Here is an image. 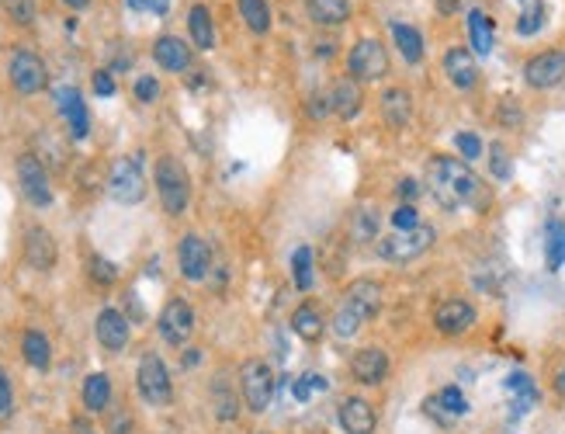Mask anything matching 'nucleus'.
Listing matches in <instances>:
<instances>
[{"label": "nucleus", "instance_id": "43", "mask_svg": "<svg viewBox=\"0 0 565 434\" xmlns=\"http://www.w3.org/2000/svg\"><path fill=\"white\" fill-rule=\"evenodd\" d=\"M489 157H493V174H497L499 181H506L510 178V157H506V150L499 143H493L489 146Z\"/></svg>", "mask_w": 565, "mask_h": 434}, {"label": "nucleus", "instance_id": "6", "mask_svg": "<svg viewBox=\"0 0 565 434\" xmlns=\"http://www.w3.org/2000/svg\"><path fill=\"white\" fill-rule=\"evenodd\" d=\"M240 389H243V400L253 413H264L274 400V372L268 362L260 358H250L240 368Z\"/></svg>", "mask_w": 565, "mask_h": 434}, {"label": "nucleus", "instance_id": "8", "mask_svg": "<svg viewBox=\"0 0 565 434\" xmlns=\"http://www.w3.org/2000/svg\"><path fill=\"white\" fill-rule=\"evenodd\" d=\"M7 73H11V84H14L18 94H39V91H46V84H49L46 63H42L35 52H28V49H18V52L11 56Z\"/></svg>", "mask_w": 565, "mask_h": 434}, {"label": "nucleus", "instance_id": "12", "mask_svg": "<svg viewBox=\"0 0 565 434\" xmlns=\"http://www.w3.org/2000/svg\"><path fill=\"white\" fill-rule=\"evenodd\" d=\"M178 264H181V274L187 282H202L205 274H208L212 251H208V244H205L198 233L181 236V244H178Z\"/></svg>", "mask_w": 565, "mask_h": 434}, {"label": "nucleus", "instance_id": "33", "mask_svg": "<svg viewBox=\"0 0 565 434\" xmlns=\"http://www.w3.org/2000/svg\"><path fill=\"white\" fill-rule=\"evenodd\" d=\"M520 14H517V35L531 39L538 35L544 24V0H517Z\"/></svg>", "mask_w": 565, "mask_h": 434}, {"label": "nucleus", "instance_id": "39", "mask_svg": "<svg viewBox=\"0 0 565 434\" xmlns=\"http://www.w3.org/2000/svg\"><path fill=\"white\" fill-rule=\"evenodd\" d=\"M454 146H458V153L465 157V163L482 157V139L475 136V133H458V136H454Z\"/></svg>", "mask_w": 565, "mask_h": 434}, {"label": "nucleus", "instance_id": "34", "mask_svg": "<svg viewBox=\"0 0 565 434\" xmlns=\"http://www.w3.org/2000/svg\"><path fill=\"white\" fill-rule=\"evenodd\" d=\"M544 261L551 272H559L565 264V223H551L548 226V240H544Z\"/></svg>", "mask_w": 565, "mask_h": 434}, {"label": "nucleus", "instance_id": "38", "mask_svg": "<svg viewBox=\"0 0 565 434\" xmlns=\"http://www.w3.org/2000/svg\"><path fill=\"white\" fill-rule=\"evenodd\" d=\"M4 11H7L11 22L22 24V28L35 22V0H4Z\"/></svg>", "mask_w": 565, "mask_h": 434}, {"label": "nucleus", "instance_id": "9", "mask_svg": "<svg viewBox=\"0 0 565 434\" xmlns=\"http://www.w3.org/2000/svg\"><path fill=\"white\" fill-rule=\"evenodd\" d=\"M524 80H527L534 91H551V88L565 84V52L548 49V52L531 56L527 67H524Z\"/></svg>", "mask_w": 565, "mask_h": 434}, {"label": "nucleus", "instance_id": "13", "mask_svg": "<svg viewBox=\"0 0 565 434\" xmlns=\"http://www.w3.org/2000/svg\"><path fill=\"white\" fill-rule=\"evenodd\" d=\"M475 323V306L465 299H444L437 309H433V327L444 334V337H458L465 330H472Z\"/></svg>", "mask_w": 565, "mask_h": 434}, {"label": "nucleus", "instance_id": "36", "mask_svg": "<svg viewBox=\"0 0 565 434\" xmlns=\"http://www.w3.org/2000/svg\"><path fill=\"white\" fill-rule=\"evenodd\" d=\"M212 403H215V413H219L223 420H232V417L240 413V407H236V396L226 389V379H219V383L212 386Z\"/></svg>", "mask_w": 565, "mask_h": 434}, {"label": "nucleus", "instance_id": "16", "mask_svg": "<svg viewBox=\"0 0 565 434\" xmlns=\"http://www.w3.org/2000/svg\"><path fill=\"white\" fill-rule=\"evenodd\" d=\"M340 428L347 434H375V424H378V413L375 407L361 400V396H347L343 403H340Z\"/></svg>", "mask_w": 565, "mask_h": 434}, {"label": "nucleus", "instance_id": "51", "mask_svg": "<svg viewBox=\"0 0 565 434\" xmlns=\"http://www.w3.org/2000/svg\"><path fill=\"white\" fill-rule=\"evenodd\" d=\"M433 4H437V11H441V14H454L461 0H433Z\"/></svg>", "mask_w": 565, "mask_h": 434}, {"label": "nucleus", "instance_id": "4", "mask_svg": "<svg viewBox=\"0 0 565 434\" xmlns=\"http://www.w3.org/2000/svg\"><path fill=\"white\" fill-rule=\"evenodd\" d=\"M136 386H139V396L150 403V407H167L170 400H174V386H170V372L163 365V358L159 355H142V362H139V372H136Z\"/></svg>", "mask_w": 565, "mask_h": 434}, {"label": "nucleus", "instance_id": "44", "mask_svg": "<svg viewBox=\"0 0 565 434\" xmlns=\"http://www.w3.org/2000/svg\"><path fill=\"white\" fill-rule=\"evenodd\" d=\"M136 97L142 101V105H150V101H157L159 97V84L157 77H139L136 80Z\"/></svg>", "mask_w": 565, "mask_h": 434}, {"label": "nucleus", "instance_id": "14", "mask_svg": "<svg viewBox=\"0 0 565 434\" xmlns=\"http://www.w3.org/2000/svg\"><path fill=\"white\" fill-rule=\"evenodd\" d=\"M343 306H351V309L368 323L371 317H378V309H382V285L371 282V278L351 282V289L343 292Z\"/></svg>", "mask_w": 565, "mask_h": 434}, {"label": "nucleus", "instance_id": "50", "mask_svg": "<svg viewBox=\"0 0 565 434\" xmlns=\"http://www.w3.org/2000/svg\"><path fill=\"white\" fill-rule=\"evenodd\" d=\"M108 431L112 434H132V417H129V413H114L112 424H108Z\"/></svg>", "mask_w": 565, "mask_h": 434}, {"label": "nucleus", "instance_id": "26", "mask_svg": "<svg viewBox=\"0 0 565 434\" xmlns=\"http://www.w3.org/2000/svg\"><path fill=\"white\" fill-rule=\"evenodd\" d=\"M187 32H191V42L202 49V52L215 49V24H212V11L205 4H195L187 11Z\"/></svg>", "mask_w": 565, "mask_h": 434}, {"label": "nucleus", "instance_id": "27", "mask_svg": "<svg viewBox=\"0 0 565 434\" xmlns=\"http://www.w3.org/2000/svg\"><path fill=\"white\" fill-rule=\"evenodd\" d=\"M22 355H24V362L32 368H39V372H46V368L52 365V344H49V337L42 330H24Z\"/></svg>", "mask_w": 565, "mask_h": 434}, {"label": "nucleus", "instance_id": "41", "mask_svg": "<svg viewBox=\"0 0 565 434\" xmlns=\"http://www.w3.org/2000/svg\"><path fill=\"white\" fill-rule=\"evenodd\" d=\"M392 226L396 229H413V226H420V212H416V206H403L392 212Z\"/></svg>", "mask_w": 565, "mask_h": 434}, {"label": "nucleus", "instance_id": "28", "mask_svg": "<svg viewBox=\"0 0 565 434\" xmlns=\"http://www.w3.org/2000/svg\"><path fill=\"white\" fill-rule=\"evenodd\" d=\"M292 330L302 341H319L323 330H326V320H323V313H319L313 302H302L292 313Z\"/></svg>", "mask_w": 565, "mask_h": 434}, {"label": "nucleus", "instance_id": "37", "mask_svg": "<svg viewBox=\"0 0 565 434\" xmlns=\"http://www.w3.org/2000/svg\"><path fill=\"white\" fill-rule=\"evenodd\" d=\"M361 317L351 309V306H343L340 302V309H337V317H333V330H337V337H354L358 330H361Z\"/></svg>", "mask_w": 565, "mask_h": 434}, {"label": "nucleus", "instance_id": "2", "mask_svg": "<svg viewBox=\"0 0 565 434\" xmlns=\"http://www.w3.org/2000/svg\"><path fill=\"white\" fill-rule=\"evenodd\" d=\"M157 191L167 216H184L191 202V174L178 157H159L157 161Z\"/></svg>", "mask_w": 565, "mask_h": 434}, {"label": "nucleus", "instance_id": "32", "mask_svg": "<svg viewBox=\"0 0 565 434\" xmlns=\"http://www.w3.org/2000/svg\"><path fill=\"white\" fill-rule=\"evenodd\" d=\"M236 7H240V18L247 22L253 35H268L271 32V7H268V0H236Z\"/></svg>", "mask_w": 565, "mask_h": 434}, {"label": "nucleus", "instance_id": "45", "mask_svg": "<svg viewBox=\"0 0 565 434\" xmlns=\"http://www.w3.org/2000/svg\"><path fill=\"white\" fill-rule=\"evenodd\" d=\"M129 7H132V11H142V14L163 18V14L170 11V0H129Z\"/></svg>", "mask_w": 565, "mask_h": 434}, {"label": "nucleus", "instance_id": "25", "mask_svg": "<svg viewBox=\"0 0 565 434\" xmlns=\"http://www.w3.org/2000/svg\"><path fill=\"white\" fill-rule=\"evenodd\" d=\"M351 0H305V14L316 24L337 28V24L351 22Z\"/></svg>", "mask_w": 565, "mask_h": 434}, {"label": "nucleus", "instance_id": "21", "mask_svg": "<svg viewBox=\"0 0 565 434\" xmlns=\"http://www.w3.org/2000/svg\"><path fill=\"white\" fill-rule=\"evenodd\" d=\"M153 60L170 73H184L191 67V49L184 46V39H178V35H159L153 42Z\"/></svg>", "mask_w": 565, "mask_h": 434}, {"label": "nucleus", "instance_id": "54", "mask_svg": "<svg viewBox=\"0 0 565 434\" xmlns=\"http://www.w3.org/2000/svg\"><path fill=\"white\" fill-rule=\"evenodd\" d=\"M63 4H67V7H73V11H84L91 0H63Z\"/></svg>", "mask_w": 565, "mask_h": 434}, {"label": "nucleus", "instance_id": "11", "mask_svg": "<svg viewBox=\"0 0 565 434\" xmlns=\"http://www.w3.org/2000/svg\"><path fill=\"white\" fill-rule=\"evenodd\" d=\"M18 184H22V195L35 208H46L52 202V184H49L46 167L35 153H24L18 161Z\"/></svg>", "mask_w": 565, "mask_h": 434}, {"label": "nucleus", "instance_id": "3", "mask_svg": "<svg viewBox=\"0 0 565 434\" xmlns=\"http://www.w3.org/2000/svg\"><path fill=\"white\" fill-rule=\"evenodd\" d=\"M437 240V229L433 226H413V229H396L392 236H382L378 240V254L385 261H396V264H406V261H416L420 254H427Z\"/></svg>", "mask_w": 565, "mask_h": 434}, {"label": "nucleus", "instance_id": "24", "mask_svg": "<svg viewBox=\"0 0 565 434\" xmlns=\"http://www.w3.org/2000/svg\"><path fill=\"white\" fill-rule=\"evenodd\" d=\"M382 118L392 129H406L413 118V97L406 88H388L382 94Z\"/></svg>", "mask_w": 565, "mask_h": 434}, {"label": "nucleus", "instance_id": "46", "mask_svg": "<svg viewBox=\"0 0 565 434\" xmlns=\"http://www.w3.org/2000/svg\"><path fill=\"white\" fill-rule=\"evenodd\" d=\"M91 274L97 278V282H105V285H112L114 278H118L114 264H112V261H105V257H94V261H91Z\"/></svg>", "mask_w": 565, "mask_h": 434}, {"label": "nucleus", "instance_id": "15", "mask_svg": "<svg viewBox=\"0 0 565 434\" xmlns=\"http://www.w3.org/2000/svg\"><path fill=\"white\" fill-rule=\"evenodd\" d=\"M24 261L35 272H52L56 268V240L46 226H32L24 233Z\"/></svg>", "mask_w": 565, "mask_h": 434}, {"label": "nucleus", "instance_id": "49", "mask_svg": "<svg viewBox=\"0 0 565 434\" xmlns=\"http://www.w3.org/2000/svg\"><path fill=\"white\" fill-rule=\"evenodd\" d=\"M420 191H424V188H420V181H413V178H403V181H399V199H403L406 206H413V202L420 199Z\"/></svg>", "mask_w": 565, "mask_h": 434}, {"label": "nucleus", "instance_id": "31", "mask_svg": "<svg viewBox=\"0 0 565 434\" xmlns=\"http://www.w3.org/2000/svg\"><path fill=\"white\" fill-rule=\"evenodd\" d=\"M392 39H396V49L403 52L406 63H420L424 60V35L413 24L392 22Z\"/></svg>", "mask_w": 565, "mask_h": 434}, {"label": "nucleus", "instance_id": "23", "mask_svg": "<svg viewBox=\"0 0 565 434\" xmlns=\"http://www.w3.org/2000/svg\"><path fill=\"white\" fill-rule=\"evenodd\" d=\"M427 413H433L437 420H454V417H465L469 413V400H465V392L458 386H448L441 389L437 396H430L427 400Z\"/></svg>", "mask_w": 565, "mask_h": 434}, {"label": "nucleus", "instance_id": "10", "mask_svg": "<svg viewBox=\"0 0 565 434\" xmlns=\"http://www.w3.org/2000/svg\"><path fill=\"white\" fill-rule=\"evenodd\" d=\"M159 337L174 347H181L191 334H195V309L184 302V299H170L163 309H159Z\"/></svg>", "mask_w": 565, "mask_h": 434}, {"label": "nucleus", "instance_id": "53", "mask_svg": "<svg viewBox=\"0 0 565 434\" xmlns=\"http://www.w3.org/2000/svg\"><path fill=\"white\" fill-rule=\"evenodd\" d=\"M73 434H94V428L84 420V417H77V420H73Z\"/></svg>", "mask_w": 565, "mask_h": 434}, {"label": "nucleus", "instance_id": "42", "mask_svg": "<svg viewBox=\"0 0 565 434\" xmlns=\"http://www.w3.org/2000/svg\"><path fill=\"white\" fill-rule=\"evenodd\" d=\"M506 389H510V392H520V400H524V403H531V400H534L531 375H524V372H514V375L506 379Z\"/></svg>", "mask_w": 565, "mask_h": 434}, {"label": "nucleus", "instance_id": "48", "mask_svg": "<svg viewBox=\"0 0 565 434\" xmlns=\"http://www.w3.org/2000/svg\"><path fill=\"white\" fill-rule=\"evenodd\" d=\"M94 91L101 94V97H112L114 94V80L108 69H97V73H94Z\"/></svg>", "mask_w": 565, "mask_h": 434}, {"label": "nucleus", "instance_id": "5", "mask_svg": "<svg viewBox=\"0 0 565 434\" xmlns=\"http://www.w3.org/2000/svg\"><path fill=\"white\" fill-rule=\"evenodd\" d=\"M347 73L351 80L358 84H371V80H382L388 73V52L378 39H358L351 56H347Z\"/></svg>", "mask_w": 565, "mask_h": 434}, {"label": "nucleus", "instance_id": "30", "mask_svg": "<svg viewBox=\"0 0 565 434\" xmlns=\"http://www.w3.org/2000/svg\"><path fill=\"white\" fill-rule=\"evenodd\" d=\"M469 42L475 56H489L493 52V22L486 18V11H469Z\"/></svg>", "mask_w": 565, "mask_h": 434}, {"label": "nucleus", "instance_id": "47", "mask_svg": "<svg viewBox=\"0 0 565 434\" xmlns=\"http://www.w3.org/2000/svg\"><path fill=\"white\" fill-rule=\"evenodd\" d=\"M11 407H14L11 379H7V375H4V368H0V417H4V413H11Z\"/></svg>", "mask_w": 565, "mask_h": 434}, {"label": "nucleus", "instance_id": "1", "mask_svg": "<svg viewBox=\"0 0 565 434\" xmlns=\"http://www.w3.org/2000/svg\"><path fill=\"white\" fill-rule=\"evenodd\" d=\"M427 184L433 202L444 208H465V206H486L482 181L475 171L458 157H433L427 163Z\"/></svg>", "mask_w": 565, "mask_h": 434}, {"label": "nucleus", "instance_id": "55", "mask_svg": "<svg viewBox=\"0 0 565 434\" xmlns=\"http://www.w3.org/2000/svg\"><path fill=\"white\" fill-rule=\"evenodd\" d=\"M198 358H202V355L191 347V351H187V358H184V365H198Z\"/></svg>", "mask_w": 565, "mask_h": 434}, {"label": "nucleus", "instance_id": "52", "mask_svg": "<svg viewBox=\"0 0 565 434\" xmlns=\"http://www.w3.org/2000/svg\"><path fill=\"white\" fill-rule=\"evenodd\" d=\"M555 392H559V396L565 400V362H562V368L555 372Z\"/></svg>", "mask_w": 565, "mask_h": 434}, {"label": "nucleus", "instance_id": "7", "mask_svg": "<svg viewBox=\"0 0 565 434\" xmlns=\"http://www.w3.org/2000/svg\"><path fill=\"white\" fill-rule=\"evenodd\" d=\"M108 191L122 206H136V202L146 199V178H142L139 157H122L114 163L112 174H108Z\"/></svg>", "mask_w": 565, "mask_h": 434}, {"label": "nucleus", "instance_id": "35", "mask_svg": "<svg viewBox=\"0 0 565 434\" xmlns=\"http://www.w3.org/2000/svg\"><path fill=\"white\" fill-rule=\"evenodd\" d=\"M292 278L302 292L313 289V251H309V247H298V251L292 254Z\"/></svg>", "mask_w": 565, "mask_h": 434}, {"label": "nucleus", "instance_id": "20", "mask_svg": "<svg viewBox=\"0 0 565 434\" xmlns=\"http://www.w3.org/2000/svg\"><path fill=\"white\" fill-rule=\"evenodd\" d=\"M444 73H448V80H451L458 91H472L475 84H478V67H475V56L472 49H448V56H444Z\"/></svg>", "mask_w": 565, "mask_h": 434}, {"label": "nucleus", "instance_id": "22", "mask_svg": "<svg viewBox=\"0 0 565 434\" xmlns=\"http://www.w3.org/2000/svg\"><path fill=\"white\" fill-rule=\"evenodd\" d=\"M364 105V94H361V84L358 80H340L337 88L330 91V112L337 115V118H343V122H351L354 115L361 112Z\"/></svg>", "mask_w": 565, "mask_h": 434}, {"label": "nucleus", "instance_id": "29", "mask_svg": "<svg viewBox=\"0 0 565 434\" xmlns=\"http://www.w3.org/2000/svg\"><path fill=\"white\" fill-rule=\"evenodd\" d=\"M108 403H112V379L105 375V372H94L84 379V407L91 413H101L108 411Z\"/></svg>", "mask_w": 565, "mask_h": 434}, {"label": "nucleus", "instance_id": "40", "mask_svg": "<svg viewBox=\"0 0 565 434\" xmlns=\"http://www.w3.org/2000/svg\"><path fill=\"white\" fill-rule=\"evenodd\" d=\"M354 236H358V240H375V236H378V216H375L371 208H361V212H358Z\"/></svg>", "mask_w": 565, "mask_h": 434}, {"label": "nucleus", "instance_id": "19", "mask_svg": "<svg viewBox=\"0 0 565 434\" xmlns=\"http://www.w3.org/2000/svg\"><path fill=\"white\" fill-rule=\"evenodd\" d=\"M94 334H97V341H101L105 351H122L129 344V320H125V313L101 309L97 320H94Z\"/></svg>", "mask_w": 565, "mask_h": 434}, {"label": "nucleus", "instance_id": "17", "mask_svg": "<svg viewBox=\"0 0 565 434\" xmlns=\"http://www.w3.org/2000/svg\"><path fill=\"white\" fill-rule=\"evenodd\" d=\"M351 375L364 386H382L385 375H388V355L382 347H361L351 358Z\"/></svg>", "mask_w": 565, "mask_h": 434}, {"label": "nucleus", "instance_id": "18", "mask_svg": "<svg viewBox=\"0 0 565 434\" xmlns=\"http://www.w3.org/2000/svg\"><path fill=\"white\" fill-rule=\"evenodd\" d=\"M56 105H59V112H63V118H67L69 136L73 139L87 136V129H91V115H87V105H84L80 91H77V88H59V91H56Z\"/></svg>", "mask_w": 565, "mask_h": 434}]
</instances>
